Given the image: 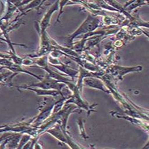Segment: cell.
Wrapping results in <instances>:
<instances>
[{
  "mask_svg": "<svg viewBox=\"0 0 149 149\" xmlns=\"http://www.w3.org/2000/svg\"><path fill=\"white\" fill-rule=\"evenodd\" d=\"M100 25V20H99V18L89 15L86 21L81 25V27L74 34H72V35L69 36V40H67V42L71 44L72 41V39L74 38H75L76 36L80 35L81 34H84V33L86 34V33L88 32H92V31L95 30L97 27H98Z\"/></svg>",
  "mask_w": 149,
  "mask_h": 149,
  "instance_id": "cell-1",
  "label": "cell"
},
{
  "mask_svg": "<svg viewBox=\"0 0 149 149\" xmlns=\"http://www.w3.org/2000/svg\"><path fill=\"white\" fill-rule=\"evenodd\" d=\"M33 86H34V87L41 88V89H53L61 92L62 88L65 86V84L62 82L59 83V81H56V79H53V78L48 77V76H46V79H44L43 81H41V82L39 83V84H34L30 85L28 87H33Z\"/></svg>",
  "mask_w": 149,
  "mask_h": 149,
  "instance_id": "cell-2",
  "label": "cell"
},
{
  "mask_svg": "<svg viewBox=\"0 0 149 149\" xmlns=\"http://www.w3.org/2000/svg\"><path fill=\"white\" fill-rule=\"evenodd\" d=\"M141 67H123L120 66H113L110 69L111 73H112L113 75L118 76V77L122 79V77L124 74H126L128 72H137V71L141 70Z\"/></svg>",
  "mask_w": 149,
  "mask_h": 149,
  "instance_id": "cell-3",
  "label": "cell"
},
{
  "mask_svg": "<svg viewBox=\"0 0 149 149\" xmlns=\"http://www.w3.org/2000/svg\"><path fill=\"white\" fill-rule=\"evenodd\" d=\"M58 8V1L55 2L53 6H51V8L48 10L46 15H44V18H43L42 20L41 21L40 23V29H41V33H43L46 32V29L48 27L50 24V21H51V17L52 14L53 13V12L56 11Z\"/></svg>",
  "mask_w": 149,
  "mask_h": 149,
  "instance_id": "cell-4",
  "label": "cell"
},
{
  "mask_svg": "<svg viewBox=\"0 0 149 149\" xmlns=\"http://www.w3.org/2000/svg\"><path fill=\"white\" fill-rule=\"evenodd\" d=\"M20 88L34 91L37 95H51V96H57L58 95H61L62 96H63L61 92L56 91V90L55 91H48V90L45 89H34V88H31L30 87H27V86H20Z\"/></svg>",
  "mask_w": 149,
  "mask_h": 149,
  "instance_id": "cell-5",
  "label": "cell"
},
{
  "mask_svg": "<svg viewBox=\"0 0 149 149\" xmlns=\"http://www.w3.org/2000/svg\"><path fill=\"white\" fill-rule=\"evenodd\" d=\"M47 132H48L51 133L53 136H54L55 137H56L58 139L60 140L61 141L65 142V143H67V144L70 146H72V143H70L71 141H69V139H67L65 137V135H64L63 134H62L61 129H60V127H59L58 125L57 126V127H55V128H53V129H51V130H48Z\"/></svg>",
  "mask_w": 149,
  "mask_h": 149,
  "instance_id": "cell-6",
  "label": "cell"
},
{
  "mask_svg": "<svg viewBox=\"0 0 149 149\" xmlns=\"http://www.w3.org/2000/svg\"><path fill=\"white\" fill-rule=\"evenodd\" d=\"M84 83H85V84H86L88 86H91V87L95 88H99V89H101L102 91L106 92V90L104 88V85L102 84L101 81H99L98 79H94V78L85 79Z\"/></svg>",
  "mask_w": 149,
  "mask_h": 149,
  "instance_id": "cell-7",
  "label": "cell"
}]
</instances>
